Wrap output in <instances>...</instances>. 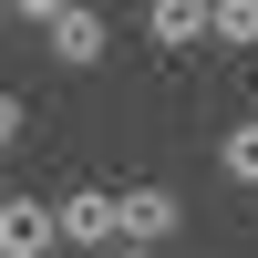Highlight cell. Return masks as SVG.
I'll return each instance as SVG.
<instances>
[{"label": "cell", "instance_id": "7", "mask_svg": "<svg viewBox=\"0 0 258 258\" xmlns=\"http://www.w3.org/2000/svg\"><path fill=\"white\" fill-rule=\"evenodd\" d=\"M217 41L227 52H258V0H217Z\"/></svg>", "mask_w": 258, "mask_h": 258}, {"label": "cell", "instance_id": "8", "mask_svg": "<svg viewBox=\"0 0 258 258\" xmlns=\"http://www.w3.org/2000/svg\"><path fill=\"white\" fill-rule=\"evenodd\" d=\"M11 11H21V21H31V31H52V21H62V11H73V0H11Z\"/></svg>", "mask_w": 258, "mask_h": 258}, {"label": "cell", "instance_id": "1", "mask_svg": "<svg viewBox=\"0 0 258 258\" xmlns=\"http://www.w3.org/2000/svg\"><path fill=\"white\" fill-rule=\"evenodd\" d=\"M124 238V186H62V248H114Z\"/></svg>", "mask_w": 258, "mask_h": 258}, {"label": "cell", "instance_id": "9", "mask_svg": "<svg viewBox=\"0 0 258 258\" xmlns=\"http://www.w3.org/2000/svg\"><path fill=\"white\" fill-rule=\"evenodd\" d=\"M11 135H21V93H0V155H11Z\"/></svg>", "mask_w": 258, "mask_h": 258}, {"label": "cell", "instance_id": "3", "mask_svg": "<svg viewBox=\"0 0 258 258\" xmlns=\"http://www.w3.org/2000/svg\"><path fill=\"white\" fill-rule=\"evenodd\" d=\"M0 238H11L21 258L62 248V207H52V197H0Z\"/></svg>", "mask_w": 258, "mask_h": 258}, {"label": "cell", "instance_id": "12", "mask_svg": "<svg viewBox=\"0 0 258 258\" xmlns=\"http://www.w3.org/2000/svg\"><path fill=\"white\" fill-rule=\"evenodd\" d=\"M0 11H11V0H0Z\"/></svg>", "mask_w": 258, "mask_h": 258}, {"label": "cell", "instance_id": "6", "mask_svg": "<svg viewBox=\"0 0 258 258\" xmlns=\"http://www.w3.org/2000/svg\"><path fill=\"white\" fill-rule=\"evenodd\" d=\"M217 176L227 186H258V124H227L217 135Z\"/></svg>", "mask_w": 258, "mask_h": 258}, {"label": "cell", "instance_id": "4", "mask_svg": "<svg viewBox=\"0 0 258 258\" xmlns=\"http://www.w3.org/2000/svg\"><path fill=\"white\" fill-rule=\"evenodd\" d=\"M176 217H186V207H176V186H124V238L165 248V238H176Z\"/></svg>", "mask_w": 258, "mask_h": 258}, {"label": "cell", "instance_id": "5", "mask_svg": "<svg viewBox=\"0 0 258 258\" xmlns=\"http://www.w3.org/2000/svg\"><path fill=\"white\" fill-rule=\"evenodd\" d=\"M41 41H52V62H73V73H83V62H103V41H114V31H103V11H83V0H73Z\"/></svg>", "mask_w": 258, "mask_h": 258}, {"label": "cell", "instance_id": "2", "mask_svg": "<svg viewBox=\"0 0 258 258\" xmlns=\"http://www.w3.org/2000/svg\"><path fill=\"white\" fill-rule=\"evenodd\" d=\"M145 31H155V52H197V41H217V0H145Z\"/></svg>", "mask_w": 258, "mask_h": 258}, {"label": "cell", "instance_id": "10", "mask_svg": "<svg viewBox=\"0 0 258 258\" xmlns=\"http://www.w3.org/2000/svg\"><path fill=\"white\" fill-rule=\"evenodd\" d=\"M103 258H155V248H145V238H114V248H103Z\"/></svg>", "mask_w": 258, "mask_h": 258}, {"label": "cell", "instance_id": "11", "mask_svg": "<svg viewBox=\"0 0 258 258\" xmlns=\"http://www.w3.org/2000/svg\"><path fill=\"white\" fill-rule=\"evenodd\" d=\"M0 258H21V248H11V238H0Z\"/></svg>", "mask_w": 258, "mask_h": 258}]
</instances>
